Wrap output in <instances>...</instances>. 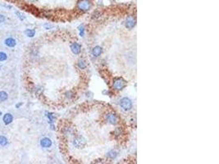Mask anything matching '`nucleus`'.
Wrapping results in <instances>:
<instances>
[{
    "label": "nucleus",
    "instance_id": "1",
    "mask_svg": "<svg viewBox=\"0 0 219 164\" xmlns=\"http://www.w3.org/2000/svg\"><path fill=\"white\" fill-rule=\"evenodd\" d=\"M92 7V2L91 0H79L77 2V9L80 10V12H88L90 10Z\"/></svg>",
    "mask_w": 219,
    "mask_h": 164
},
{
    "label": "nucleus",
    "instance_id": "2",
    "mask_svg": "<svg viewBox=\"0 0 219 164\" xmlns=\"http://www.w3.org/2000/svg\"><path fill=\"white\" fill-rule=\"evenodd\" d=\"M86 140L83 136H81V135H77L73 140V144L77 148H84L86 145Z\"/></svg>",
    "mask_w": 219,
    "mask_h": 164
},
{
    "label": "nucleus",
    "instance_id": "3",
    "mask_svg": "<svg viewBox=\"0 0 219 164\" xmlns=\"http://www.w3.org/2000/svg\"><path fill=\"white\" fill-rule=\"evenodd\" d=\"M126 85V82L122 78H116L113 81V88L116 90H121L125 88Z\"/></svg>",
    "mask_w": 219,
    "mask_h": 164
},
{
    "label": "nucleus",
    "instance_id": "4",
    "mask_svg": "<svg viewBox=\"0 0 219 164\" xmlns=\"http://www.w3.org/2000/svg\"><path fill=\"white\" fill-rule=\"evenodd\" d=\"M106 121L111 125H117L119 122V118L115 113L113 112H108V114L105 115Z\"/></svg>",
    "mask_w": 219,
    "mask_h": 164
},
{
    "label": "nucleus",
    "instance_id": "5",
    "mask_svg": "<svg viewBox=\"0 0 219 164\" xmlns=\"http://www.w3.org/2000/svg\"><path fill=\"white\" fill-rule=\"evenodd\" d=\"M120 105L121 107L124 109V110H130L132 108V103H131V100L128 98H123L122 100H121V103H120Z\"/></svg>",
    "mask_w": 219,
    "mask_h": 164
},
{
    "label": "nucleus",
    "instance_id": "6",
    "mask_svg": "<svg viewBox=\"0 0 219 164\" xmlns=\"http://www.w3.org/2000/svg\"><path fill=\"white\" fill-rule=\"evenodd\" d=\"M126 27L128 29H132L133 27L136 25V19L135 17L132 16H130L127 17V19L126 21Z\"/></svg>",
    "mask_w": 219,
    "mask_h": 164
},
{
    "label": "nucleus",
    "instance_id": "7",
    "mask_svg": "<svg viewBox=\"0 0 219 164\" xmlns=\"http://www.w3.org/2000/svg\"><path fill=\"white\" fill-rule=\"evenodd\" d=\"M40 145L43 148H49L52 146V140H50L49 138H43L41 140H40Z\"/></svg>",
    "mask_w": 219,
    "mask_h": 164
},
{
    "label": "nucleus",
    "instance_id": "8",
    "mask_svg": "<svg viewBox=\"0 0 219 164\" xmlns=\"http://www.w3.org/2000/svg\"><path fill=\"white\" fill-rule=\"evenodd\" d=\"M3 121L5 125H9L13 121V117L11 113H6L4 114V117H3Z\"/></svg>",
    "mask_w": 219,
    "mask_h": 164
},
{
    "label": "nucleus",
    "instance_id": "9",
    "mask_svg": "<svg viewBox=\"0 0 219 164\" xmlns=\"http://www.w3.org/2000/svg\"><path fill=\"white\" fill-rule=\"evenodd\" d=\"M5 44L9 47V48H14L15 46L17 45V41L16 39H13V38H7V39H5Z\"/></svg>",
    "mask_w": 219,
    "mask_h": 164
},
{
    "label": "nucleus",
    "instance_id": "10",
    "mask_svg": "<svg viewBox=\"0 0 219 164\" xmlns=\"http://www.w3.org/2000/svg\"><path fill=\"white\" fill-rule=\"evenodd\" d=\"M71 49L72 50L73 53L75 54H79L80 52V49H81V47L79 44L77 43H73L72 46H71Z\"/></svg>",
    "mask_w": 219,
    "mask_h": 164
},
{
    "label": "nucleus",
    "instance_id": "11",
    "mask_svg": "<svg viewBox=\"0 0 219 164\" xmlns=\"http://www.w3.org/2000/svg\"><path fill=\"white\" fill-rule=\"evenodd\" d=\"M102 53V48L100 47V46H96L94 47L92 50V54H93L94 57H99V56L101 55Z\"/></svg>",
    "mask_w": 219,
    "mask_h": 164
},
{
    "label": "nucleus",
    "instance_id": "12",
    "mask_svg": "<svg viewBox=\"0 0 219 164\" xmlns=\"http://www.w3.org/2000/svg\"><path fill=\"white\" fill-rule=\"evenodd\" d=\"M123 134H124V130H123V128L117 127L116 129L114 130V135H115L116 137H121Z\"/></svg>",
    "mask_w": 219,
    "mask_h": 164
},
{
    "label": "nucleus",
    "instance_id": "13",
    "mask_svg": "<svg viewBox=\"0 0 219 164\" xmlns=\"http://www.w3.org/2000/svg\"><path fill=\"white\" fill-rule=\"evenodd\" d=\"M8 98V95L5 91H0V102H4Z\"/></svg>",
    "mask_w": 219,
    "mask_h": 164
},
{
    "label": "nucleus",
    "instance_id": "14",
    "mask_svg": "<svg viewBox=\"0 0 219 164\" xmlns=\"http://www.w3.org/2000/svg\"><path fill=\"white\" fill-rule=\"evenodd\" d=\"M25 34H26V35L27 36L31 38V37H34L35 35V30L32 29H27L26 30V31H25Z\"/></svg>",
    "mask_w": 219,
    "mask_h": 164
},
{
    "label": "nucleus",
    "instance_id": "15",
    "mask_svg": "<svg viewBox=\"0 0 219 164\" xmlns=\"http://www.w3.org/2000/svg\"><path fill=\"white\" fill-rule=\"evenodd\" d=\"M117 156V152L116 150H111L108 153V157L110 159H114Z\"/></svg>",
    "mask_w": 219,
    "mask_h": 164
},
{
    "label": "nucleus",
    "instance_id": "16",
    "mask_svg": "<svg viewBox=\"0 0 219 164\" xmlns=\"http://www.w3.org/2000/svg\"><path fill=\"white\" fill-rule=\"evenodd\" d=\"M7 144V139L4 135H0V145L5 146Z\"/></svg>",
    "mask_w": 219,
    "mask_h": 164
},
{
    "label": "nucleus",
    "instance_id": "17",
    "mask_svg": "<svg viewBox=\"0 0 219 164\" xmlns=\"http://www.w3.org/2000/svg\"><path fill=\"white\" fill-rule=\"evenodd\" d=\"M7 59V55L4 52H0V62H4Z\"/></svg>",
    "mask_w": 219,
    "mask_h": 164
},
{
    "label": "nucleus",
    "instance_id": "18",
    "mask_svg": "<svg viewBox=\"0 0 219 164\" xmlns=\"http://www.w3.org/2000/svg\"><path fill=\"white\" fill-rule=\"evenodd\" d=\"M15 14L17 15V17H18V18H19L21 21H24V20L26 19V16H24L22 13H20L19 11H16V12H15Z\"/></svg>",
    "mask_w": 219,
    "mask_h": 164
},
{
    "label": "nucleus",
    "instance_id": "19",
    "mask_svg": "<svg viewBox=\"0 0 219 164\" xmlns=\"http://www.w3.org/2000/svg\"><path fill=\"white\" fill-rule=\"evenodd\" d=\"M78 65H79V67L80 69H85L86 67V62L84 60H80L79 62H78Z\"/></svg>",
    "mask_w": 219,
    "mask_h": 164
},
{
    "label": "nucleus",
    "instance_id": "20",
    "mask_svg": "<svg viewBox=\"0 0 219 164\" xmlns=\"http://www.w3.org/2000/svg\"><path fill=\"white\" fill-rule=\"evenodd\" d=\"M47 117H49V121H50V123H53V114H51V113H47Z\"/></svg>",
    "mask_w": 219,
    "mask_h": 164
},
{
    "label": "nucleus",
    "instance_id": "21",
    "mask_svg": "<svg viewBox=\"0 0 219 164\" xmlns=\"http://www.w3.org/2000/svg\"><path fill=\"white\" fill-rule=\"evenodd\" d=\"M5 20H6V16L3 15V14H0V23L5 21Z\"/></svg>",
    "mask_w": 219,
    "mask_h": 164
},
{
    "label": "nucleus",
    "instance_id": "22",
    "mask_svg": "<svg viewBox=\"0 0 219 164\" xmlns=\"http://www.w3.org/2000/svg\"><path fill=\"white\" fill-rule=\"evenodd\" d=\"M80 35H81V36H83L84 35V27H83V26H80Z\"/></svg>",
    "mask_w": 219,
    "mask_h": 164
},
{
    "label": "nucleus",
    "instance_id": "23",
    "mask_svg": "<svg viewBox=\"0 0 219 164\" xmlns=\"http://www.w3.org/2000/svg\"><path fill=\"white\" fill-rule=\"evenodd\" d=\"M44 27L48 30V29H49V28H51V27H53V26H50V25H48V24H45V25H44Z\"/></svg>",
    "mask_w": 219,
    "mask_h": 164
},
{
    "label": "nucleus",
    "instance_id": "24",
    "mask_svg": "<svg viewBox=\"0 0 219 164\" xmlns=\"http://www.w3.org/2000/svg\"><path fill=\"white\" fill-rule=\"evenodd\" d=\"M4 7L5 8H7V9H12V8H13V7L8 6V5H4Z\"/></svg>",
    "mask_w": 219,
    "mask_h": 164
},
{
    "label": "nucleus",
    "instance_id": "25",
    "mask_svg": "<svg viewBox=\"0 0 219 164\" xmlns=\"http://www.w3.org/2000/svg\"><path fill=\"white\" fill-rule=\"evenodd\" d=\"M21 105H22V103H17V104L16 105V108H18L19 107H20V106H21Z\"/></svg>",
    "mask_w": 219,
    "mask_h": 164
},
{
    "label": "nucleus",
    "instance_id": "26",
    "mask_svg": "<svg viewBox=\"0 0 219 164\" xmlns=\"http://www.w3.org/2000/svg\"><path fill=\"white\" fill-rule=\"evenodd\" d=\"M30 2H35L36 0H30Z\"/></svg>",
    "mask_w": 219,
    "mask_h": 164
},
{
    "label": "nucleus",
    "instance_id": "27",
    "mask_svg": "<svg viewBox=\"0 0 219 164\" xmlns=\"http://www.w3.org/2000/svg\"><path fill=\"white\" fill-rule=\"evenodd\" d=\"M1 115H2V112H1V111H0V116H1Z\"/></svg>",
    "mask_w": 219,
    "mask_h": 164
}]
</instances>
